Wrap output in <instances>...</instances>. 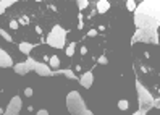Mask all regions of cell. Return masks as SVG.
<instances>
[{
	"label": "cell",
	"mask_w": 160,
	"mask_h": 115,
	"mask_svg": "<svg viewBox=\"0 0 160 115\" xmlns=\"http://www.w3.org/2000/svg\"><path fill=\"white\" fill-rule=\"evenodd\" d=\"M81 54H83V55H86V54H87V49L83 47V49H81Z\"/></svg>",
	"instance_id": "cell-28"
},
{
	"label": "cell",
	"mask_w": 160,
	"mask_h": 115,
	"mask_svg": "<svg viewBox=\"0 0 160 115\" xmlns=\"http://www.w3.org/2000/svg\"><path fill=\"white\" fill-rule=\"evenodd\" d=\"M133 115H147V113H146L144 110H136V112H134Z\"/></svg>",
	"instance_id": "cell-27"
},
{
	"label": "cell",
	"mask_w": 160,
	"mask_h": 115,
	"mask_svg": "<svg viewBox=\"0 0 160 115\" xmlns=\"http://www.w3.org/2000/svg\"><path fill=\"white\" fill-rule=\"evenodd\" d=\"M66 109L70 115H94L91 110L86 109V102L78 91H71L66 96Z\"/></svg>",
	"instance_id": "cell-3"
},
{
	"label": "cell",
	"mask_w": 160,
	"mask_h": 115,
	"mask_svg": "<svg viewBox=\"0 0 160 115\" xmlns=\"http://www.w3.org/2000/svg\"><path fill=\"white\" fill-rule=\"evenodd\" d=\"M18 26H20V25H18V21H15V20H11V21H10V28H11V29H18Z\"/></svg>",
	"instance_id": "cell-22"
},
{
	"label": "cell",
	"mask_w": 160,
	"mask_h": 115,
	"mask_svg": "<svg viewBox=\"0 0 160 115\" xmlns=\"http://www.w3.org/2000/svg\"><path fill=\"white\" fill-rule=\"evenodd\" d=\"M136 42H147V44H158V33L154 29H136L131 44Z\"/></svg>",
	"instance_id": "cell-5"
},
{
	"label": "cell",
	"mask_w": 160,
	"mask_h": 115,
	"mask_svg": "<svg viewBox=\"0 0 160 115\" xmlns=\"http://www.w3.org/2000/svg\"><path fill=\"white\" fill-rule=\"evenodd\" d=\"M21 105H23L21 97L20 96H13V99L8 102V107L5 109L3 115H18L20 110H21Z\"/></svg>",
	"instance_id": "cell-6"
},
{
	"label": "cell",
	"mask_w": 160,
	"mask_h": 115,
	"mask_svg": "<svg viewBox=\"0 0 160 115\" xmlns=\"http://www.w3.org/2000/svg\"><path fill=\"white\" fill-rule=\"evenodd\" d=\"M126 8L129 11H134L136 10V2H133V0H128V2H126Z\"/></svg>",
	"instance_id": "cell-20"
},
{
	"label": "cell",
	"mask_w": 160,
	"mask_h": 115,
	"mask_svg": "<svg viewBox=\"0 0 160 115\" xmlns=\"http://www.w3.org/2000/svg\"><path fill=\"white\" fill-rule=\"evenodd\" d=\"M134 25L138 29H158L160 25V2L158 0H142L136 5Z\"/></svg>",
	"instance_id": "cell-1"
},
{
	"label": "cell",
	"mask_w": 160,
	"mask_h": 115,
	"mask_svg": "<svg viewBox=\"0 0 160 115\" xmlns=\"http://www.w3.org/2000/svg\"><path fill=\"white\" fill-rule=\"evenodd\" d=\"M24 94H26V97H31L32 96V89L31 88H26L24 89Z\"/></svg>",
	"instance_id": "cell-25"
},
{
	"label": "cell",
	"mask_w": 160,
	"mask_h": 115,
	"mask_svg": "<svg viewBox=\"0 0 160 115\" xmlns=\"http://www.w3.org/2000/svg\"><path fill=\"white\" fill-rule=\"evenodd\" d=\"M66 31L61 28L60 25H55L52 28V31L47 34L45 37V42H47L50 47H55V49H63L65 47V42H66Z\"/></svg>",
	"instance_id": "cell-4"
},
{
	"label": "cell",
	"mask_w": 160,
	"mask_h": 115,
	"mask_svg": "<svg viewBox=\"0 0 160 115\" xmlns=\"http://www.w3.org/2000/svg\"><path fill=\"white\" fill-rule=\"evenodd\" d=\"M97 34H99V31H97V29H89L87 36H89V37H94V36H97Z\"/></svg>",
	"instance_id": "cell-24"
},
{
	"label": "cell",
	"mask_w": 160,
	"mask_h": 115,
	"mask_svg": "<svg viewBox=\"0 0 160 115\" xmlns=\"http://www.w3.org/2000/svg\"><path fill=\"white\" fill-rule=\"evenodd\" d=\"M10 67H13V60L7 54V50L0 47V68H10Z\"/></svg>",
	"instance_id": "cell-9"
},
{
	"label": "cell",
	"mask_w": 160,
	"mask_h": 115,
	"mask_svg": "<svg viewBox=\"0 0 160 115\" xmlns=\"http://www.w3.org/2000/svg\"><path fill=\"white\" fill-rule=\"evenodd\" d=\"M36 47L34 44H31V42H21L20 45H18V49H20V52L21 54H26V55H29V52Z\"/></svg>",
	"instance_id": "cell-13"
},
{
	"label": "cell",
	"mask_w": 160,
	"mask_h": 115,
	"mask_svg": "<svg viewBox=\"0 0 160 115\" xmlns=\"http://www.w3.org/2000/svg\"><path fill=\"white\" fill-rule=\"evenodd\" d=\"M32 62L34 59L32 57H28V59L24 62H20V63H16V65L13 67V70L18 73V75H26V73H29L34 70V65H32Z\"/></svg>",
	"instance_id": "cell-7"
},
{
	"label": "cell",
	"mask_w": 160,
	"mask_h": 115,
	"mask_svg": "<svg viewBox=\"0 0 160 115\" xmlns=\"http://www.w3.org/2000/svg\"><path fill=\"white\" fill-rule=\"evenodd\" d=\"M97 62H99L100 65H107V63H108V60H107V57H105V55H100L99 59H97Z\"/></svg>",
	"instance_id": "cell-21"
},
{
	"label": "cell",
	"mask_w": 160,
	"mask_h": 115,
	"mask_svg": "<svg viewBox=\"0 0 160 115\" xmlns=\"http://www.w3.org/2000/svg\"><path fill=\"white\" fill-rule=\"evenodd\" d=\"M79 83H81V86H84V88H91L94 83V75L92 71H86L81 78H79Z\"/></svg>",
	"instance_id": "cell-10"
},
{
	"label": "cell",
	"mask_w": 160,
	"mask_h": 115,
	"mask_svg": "<svg viewBox=\"0 0 160 115\" xmlns=\"http://www.w3.org/2000/svg\"><path fill=\"white\" fill-rule=\"evenodd\" d=\"M0 36H2L7 42H13V37H11V36H10V34H8L7 31H5V29H0Z\"/></svg>",
	"instance_id": "cell-18"
},
{
	"label": "cell",
	"mask_w": 160,
	"mask_h": 115,
	"mask_svg": "<svg viewBox=\"0 0 160 115\" xmlns=\"http://www.w3.org/2000/svg\"><path fill=\"white\" fill-rule=\"evenodd\" d=\"M75 49H76V42H71V44L65 49V50H66V55H68V57H73V55H75Z\"/></svg>",
	"instance_id": "cell-16"
},
{
	"label": "cell",
	"mask_w": 160,
	"mask_h": 115,
	"mask_svg": "<svg viewBox=\"0 0 160 115\" xmlns=\"http://www.w3.org/2000/svg\"><path fill=\"white\" fill-rule=\"evenodd\" d=\"M136 84V91H138V102H139V110H144L146 113L151 110L154 107H160L158 104V99H154L152 94L149 93V89L146 88V86H142V83L139 79H136L134 81Z\"/></svg>",
	"instance_id": "cell-2"
},
{
	"label": "cell",
	"mask_w": 160,
	"mask_h": 115,
	"mask_svg": "<svg viewBox=\"0 0 160 115\" xmlns=\"http://www.w3.org/2000/svg\"><path fill=\"white\" fill-rule=\"evenodd\" d=\"M128 107H129V102L126 99H121V101L118 102V109H120V110H126Z\"/></svg>",
	"instance_id": "cell-17"
},
{
	"label": "cell",
	"mask_w": 160,
	"mask_h": 115,
	"mask_svg": "<svg viewBox=\"0 0 160 115\" xmlns=\"http://www.w3.org/2000/svg\"><path fill=\"white\" fill-rule=\"evenodd\" d=\"M13 3H15V0H0V15L5 11V8L11 7Z\"/></svg>",
	"instance_id": "cell-14"
},
{
	"label": "cell",
	"mask_w": 160,
	"mask_h": 115,
	"mask_svg": "<svg viewBox=\"0 0 160 115\" xmlns=\"http://www.w3.org/2000/svg\"><path fill=\"white\" fill-rule=\"evenodd\" d=\"M32 65H34V71H36L39 76H52V68H50L49 65L41 63V62H37V60H34Z\"/></svg>",
	"instance_id": "cell-8"
},
{
	"label": "cell",
	"mask_w": 160,
	"mask_h": 115,
	"mask_svg": "<svg viewBox=\"0 0 160 115\" xmlns=\"http://www.w3.org/2000/svg\"><path fill=\"white\" fill-rule=\"evenodd\" d=\"M95 7H97V13H100V15H104L107 13L108 10H110V2H107V0H99V2L95 3Z\"/></svg>",
	"instance_id": "cell-11"
},
{
	"label": "cell",
	"mask_w": 160,
	"mask_h": 115,
	"mask_svg": "<svg viewBox=\"0 0 160 115\" xmlns=\"http://www.w3.org/2000/svg\"><path fill=\"white\" fill-rule=\"evenodd\" d=\"M36 115H49V112L47 110H45V109H42V110H39Z\"/></svg>",
	"instance_id": "cell-26"
},
{
	"label": "cell",
	"mask_w": 160,
	"mask_h": 115,
	"mask_svg": "<svg viewBox=\"0 0 160 115\" xmlns=\"http://www.w3.org/2000/svg\"><path fill=\"white\" fill-rule=\"evenodd\" d=\"M28 23H29V20H28L26 16H24V18H20V20H18V25H23V26H26Z\"/></svg>",
	"instance_id": "cell-23"
},
{
	"label": "cell",
	"mask_w": 160,
	"mask_h": 115,
	"mask_svg": "<svg viewBox=\"0 0 160 115\" xmlns=\"http://www.w3.org/2000/svg\"><path fill=\"white\" fill-rule=\"evenodd\" d=\"M87 5H89L87 0H78V8H79V10H84Z\"/></svg>",
	"instance_id": "cell-19"
},
{
	"label": "cell",
	"mask_w": 160,
	"mask_h": 115,
	"mask_svg": "<svg viewBox=\"0 0 160 115\" xmlns=\"http://www.w3.org/2000/svg\"><path fill=\"white\" fill-rule=\"evenodd\" d=\"M49 62H50V67H52V68H55V70L60 67V59H58L57 55H52V57L49 59Z\"/></svg>",
	"instance_id": "cell-15"
},
{
	"label": "cell",
	"mask_w": 160,
	"mask_h": 115,
	"mask_svg": "<svg viewBox=\"0 0 160 115\" xmlns=\"http://www.w3.org/2000/svg\"><path fill=\"white\" fill-rule=\"evenodd\" d=\"M36 33H37V34H42V29H41V28L37 26V28H36Z\"/></svg>",
	"instance_id": "cell-29"
},
{
	"label": "cell",
	"mask_w": 160,
	"mask_h": 115,
	"mask_svg": "<svg viewBox=\"0 0 160 115\" xmlns=\"http://www.w3.org/2000/svg\"><path fill=\"white\" fill-rule=\"evenodd\" d=\"M55 75H65V76L70 78V79H78L75 71L70 70V68H66V70H52V76H55Z\"/></svg>",
	"instance_id": "cell-12"
}]
</instances>
